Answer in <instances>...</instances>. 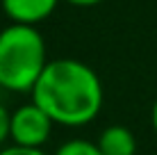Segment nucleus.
<instances>
[{"instance_id":"1","label":"nucleus","mask_w":157,"mask_h":155,"mask_svg":"<svg viewBox=\"0 0 157 155\" xmlns=\"http://www.w3.org/2000/svg\"><path fill=\"white\" fill-rule=\"evenodd\" d=\"M55 126L82 128L98 119L105 100L100 76L89 64L62 57L50 60L30 94Z\"/></svg>"},{"instance_id":"2","label":"nucleus","mask_w":157,"mask_h":155,"mask_svg":"<svg viewBox=\"0 0 157 155\" xmlns=\"http://www.w3.org/2000/svg\"><path fill=\"white\" fill-rule=\"evenodd\" d=\"M48 62L46 39L34 25L9 23L0 30V89L32 94Z\"/></svg>"},{"instance_id":"3","label":"nucleus","mask_w":157,"mask_h":155,"mask_svg":"<svg viewBox=\"0 0 157 155\" xmlns=\"http://www.w3.org/2000/svg\"><path fill=\"white\" fill-rule=\"evenodd\" d=\"M52 119L43 112L34 100L18 105L12 112V128H9V144L25 148H43L52 135Z\"/></svg>"},{"instance_id":"4","label":"nucleus","mask_w":157,"mask_h":155,"mask_svg":"<svg viewBox=\"0 0 157 155\" xmlns=\"http://www.w3.org/2000/svg\"><path fill=\"white\" fill-rule=\"evenodd\" d=\"M59 0H0L2 14L12 23L18 25H34L50 18L57 9Z\"/></svg>"},{"instance_id":"5","label":"nucleus","mask_w":157,"mask_h":155,"mask_svg":"<svg viewBox=\"0 0 157 155\" xmlns=\"http://www.w3.org/2000/svg\"><path fill=\"white\" fill-rule=\"evenodd\" d=\"M98 148L102 155H137V137L125 126H107L98 135Z\"/></svg>"},{"instance_id":"6","label":"nucleus","mask_w":157,"mask_h":155,"mask_svg":"<svg viewBox=\"0 0 157 155\" xmlns=\"http://www.w3.org/2000/svg\"><path fill=\"white\" fill-rule=\"evenodd\" d=\"M52 155H102V151L98 148L96 141L82 139V137H73V139H66L64 144H59Z\"/></svg>"},{"instance_id":"7","label":"nucleus","mask_w":157,"mask_h":155,"mask_svg":"<svg viewBox=\"0 0 157 155\" xmlns=\"http://www.w3.org/2000/svg\"><path fill=\"white\" fill-rule=\"evenodd\" d=\"M9 128H12V112L0 103V148L9 144Z\"/></svg>"},{"instance_id":"8","label":"nucleus","mask_w":157,"mask_h":155,"mask_svg":"<svg viewBox=\"0 0 157 155\" xmlns=\"http://www.w3.org/2000/svg\"><path fill=\"white\" fill-rule=\"evenodd\" d=\"M0 155H48L43 148H25L16 146V144H7L5 148H0Z\"/></svg>"},{"instance_id":"9","label":"nucleus","mask_w":157,"mask_h":155,"mask_svg":"<svg viewBox=\"0 0 157 155\" xmlns=\"http://www.w3.org/2000/svg\"><path fill=\"white\" fill-rule=\"evenodd\" d=\"M64 2L73 5V7H94V5H100L102 0H64Z\"/></svg>"},{"instance_id":"10","label":"nucleus","mask_w":157,"mask_h":155,"mask_svg":"<svg viewBox=\"0 0 157 155\" xmlns=\"http://www.w3.org/2000/svg\"><path fill=\"white\" fill-rule=\"evenodd\" d=\"M150 126H153V130H155V135H157V98H155L153 107H150Z\"/></svg>"}]
</instances>
